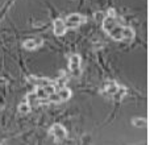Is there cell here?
<instances>
[{"mask_svg":"<svg viewBox=\"0 0 150 145\" xmlns=\"http://www.w3.org/2000/svg\"><path fill=\"white\" fill-rule=\"evenodd\" d=\"M104 94H105L108 98L119 102V100H121L124 96H127L128 90H127V87L119 85L117 82H113V80H107L105 85H104Z\"/></svg>","mask_w":150,"mask_h":145,"instance_id":"obj_2","label":"cell"},{"mask_svg":"<svg viewBox=\"0 0 150 145\" xmlns=\"http://www.w3.org/2000/svg\"><path fill=\"white\" fill-rule=\"evenodd\" d=\"M71 98V90L67 87H59L58 90H55V92L49 98V103H62V102H66Z\"/></svg>","mask_w":150,"mask_h":145,"instance_id":"obj_3","label":"cell"},{"mask_svg":"<svg viewBox=\"0 0 150 145\" xmlns=\"http://www.w3.org/2000/svg\"><path fill=\"white\" fill-rule=\"evenodd\" d=\"M5 83H8V80L4 78H0V85H5Z\"/></svg>","mask_w":150,"mask_h":145,"instance_id":"obj_12","label":"cell"},{"mask_svg":"<svg viewBox=\"0 0 150 145\" xmlns=\"http://www.w3.org/2000/svg\"><path fill=\"white\" fill-rule=\"evenodd\" d=\"M41 45H42V41H40V40H34V38L25 40V41L23 42L24 49H26V50H36V49H38Z\"/></svg>","mask_w":150,"mask_h":145,"instance_id":"obj_8","label":"cell"},{"mask_svg":"<svg viewBox=\"0 0 150 145\" xmlns=\"http://www.w3.org/2000/svg\"><path fill=\"white\" fill-rule=\"evenodd\" d=\"M30 108L32 107L29 106L26 102H24V103H21L20 106H18V112H20L21 115H25V114H28V112L30 111Z\"/></svg>","mask_w":150,"mask_h":145,"instance_id":"obj_10","label":"cell"},{"mask_svg":"<svg viewBox=\"0 0 150 145\" xmlns=\"http://www.w3.org/2000/svg\"><path fill=\"white\" fill-rule=\"evenodd\" d=\"M95 17H96V18H99V20H104V15H103V13H100V12L96 13Z\"/></svg>","mask_w":150,"mask_h":145,"instance_id":"obj_11","label":"cell"},{"mask_svg":"<svg viewBox=\"0 0 150 145\" xmlns=\"http://www.w3.org/2000/svg\"><path fill=\"white\" fill-rule=\"evenodd\" d=\"M86 20H87V18L83 15H80V13H71V15H69L67 17L65 18V25L67 29H76V28H79L82 24H84Z\"/></svg>","mask_w":150,"mask_h":145,"instance_id":"obj_4","label":"cell"},{"mask_svg":"<svg viewBox=\"0 0 150 145\" xmlns=\"http://www.w3.org/2000/svg\"><path fill=\"white\" fill-rule=\"evenodd\" d=\"M80 63H82V58H80L79 54H73L70 57L69 68H70L71 72H73L75 77H79L80 75Z\"/></svg>","mask_w":150,"mask_h":145,"instance_id":"obj_6","label":"cell"},{"mask_svg":"<svg viewBox=\"0 0 150 145\" xmlns=\"http://www.w3.org/2000/svg\"><path fill=\"white\" fill-rule=\"evenodd\" d=\"M53 31H54L55 36H63V34L67 32V28L65 25V20L63 18H55L54 23H53Z\"/></svg>","mask_w":150,"mask_h":145,"instance_id":"obj_7","label":"cell"},{"mask_svg":"<svg viewBox=\"0 0 150 145\" xmlns=\"http://www.w3.org/2000/svg\"><path fill=\"white\" fill-rule=\"evenodd\" d=\"M103 28L111 38L120 42H130L134 38L136 33L130 26L124 25L117 20L116 16H105L103 20Z\"/></svg>","mask_w":150,"mask_h":145,"instance_id":"obj_1","label":"cell"},{"mask_svg":"<svg viewBox=\"0 0 150 145\" xmlns=\"http://www.w3.org/2000/svg\"><path fill=\"white\" fill-rule=\"evenodd\" d=\"M130 122H132V124L134 127H138V128H148L149 125V122L146 117H133Z\"/></svg>","mask_w":150,"mask_h":145,"instance_id":"obj_9","label":"cell"},{"mask_svg":"<svg viewBox=\"0 0 150 145\" xmlns=\"http://www.w3.org/2000/svg\"><path fill=\"white\" fill-rule=\"evenodd\" d=\"M50 135H53V137H54L55 141H63L66 137H67V132H66V129L63 128V125L61 124H53V127L49 129Z\"/></svg>","mask_w":150,"mask_h":145,"instance_id":"obj_5","label":"cell"}]
</instances>
